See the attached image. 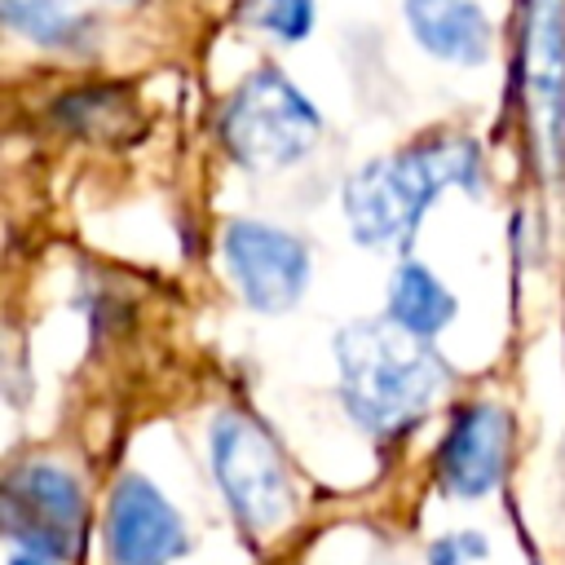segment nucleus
<instances>
[{"label": "nucleus", "instance_id": "nucleus-1", "mask_svg": "<svg viewBox=\"0 0 565 565\" xmlns=\"http://www.w3.org/2000/svg\"><path fill=\"white\" fill-rule=\"evenodd\" d=\"M450 185L472 194L481 190V150L468 137H428L353 168L340 190V207L362 247L388 252L411 247L424 212Z\"/></svg>", "mask_w": 565, "mask_h": 565}, {"label": "nucleus", "instance_id": "nucleus-2", "mask_svg": "<svg viewBox=\"0 0 565 565\" xmlns=\"http://www.w3.org/2000/svg\"><path fill=\"white\" fill-rule=\"evenodd\" d=\"M335 366L349 419L375 437H397L419 424L450 380L433 340H419L388 318L349 322L335 335Z\"/></svg>", "mask_w": 565, "mask_h": 565}, {"label": "nucleus", "instance_id": "nucleus-3", "mask_svg": "<svg viewBox=\"0 0 565 565\" xmlns=\"http://www.w3.org/2000/svg\"><path fill=\"white\" fill-rule=\"evenodd\" d=\"M322 137L318 106L278 71L256 66L221 106V146L247 172H278L300 163Z\"/></svg>", "mask_w": 565, "mask_h": 565}, {"label": "nucleus", "instance_id": "nucleus-4", "mask_svg": "<svg viewBox=\"0 0 565 565\" xmlns=\"http://www.w3.org/2000/svg\"><path fill=\"white\" fill-rule=\"evenodd\" d=\"M212 477L247 534H274L296 516V486L278 441L243 411H221L207 428Z\"/></svg>", "mask_w": 565, "mask_h": 565}, {"label": "nucleus", "instance_id": "nucleus-5", "mask_svg": "<svg viewBox=\"0 0 565 565\" xmlns=\"http://www.w3.org/2000/svg\"><path fill=\"white\" fill-rule=\"evenodd\" d=\"M0 516L18 552L44 556L53 565L79 556L84 534H88V499H84L79 477L49 459H26L9 468Z\"/></svg>", "mask_w": 565, "mask_h": 565}, {"label": "nucleus", "instance_id": "nucleus-6", "mask_svg": "<svg viewBox=\"0 0 565 565\" xmlns=\"http://www.w3.org/2000/svg\"><path fill=\"white\" fill-rule=\"evenodd\" d=\"M221 260L230 269V282L256 313H282L300 300L309 282V252L296 234L234 216L221 230Z\"/></svg>", "mask_w": 565, "mask_h": 565}, {"label": "nucleus", "instance_id": "nucleus-7", "mask_svg": "<svg viewBox=\"0 0 565 565\" xmlns=\"http://www.w3.org/2000/svg\"><path fill=\"white\" fill-rule=\"evenodd\" d=\"M521 84L543 163L556 172L565 159V0H525Z\"/></svg>", "mask_w": 565, "mask_h": 565}, {"label": "nucleus", "instance_id": "nucleus-8", "mask_svg": "<svg viewBox=\"0 0 565 565\" xmlns=\"http://www.w3.org/2000/svg\"><path fill=\"white\" fill-rule=\"evenodd\" d=\"M185 521L168 503V494L141 477L124 472L110 490L102 516V561L106 565H172L185 556Z\"/></svg>", "mask_w": 565, "mask_h": 565}, {"label": "nucleus", "instance_id": "nucleus-9", "mask_svg": "<svg viewBox=\"0 0 565 565\" xmlns=\"http://www.w3.org/2000/svg\"><path fill=\"white\" fill-rule=\"evenodd\" d=\"M512 459V415L494 402H468L455 411L437 446V481L455 499L490 494Z\"/></svg>", "mask_w": 565, "mask_h": 565}, {"label": "nucleus", "instance_id": "nucleus-10", "mask_svg": "<svg viewBox=\"0 0 565 565\" xmlns=\"http://www.w3.org/2000/svg\"><path fill=\"white\" fill-rule=\"evenodd\" d=\"M406 22L419 49L441 62L477 66L490 53V22L477 0H406Z\"/></svg>", "mask_w": 565, "mask_h": 565}, {"label": "nucleus", "instance_id": "nucleus-11", "mask_svg": "<svg viewBox=\"0 0 565 565\" xmlns=\"http://www.w3.org/2000/svg\"><path fill=\"white\" fill-rule=\"evenodd\" d=\"M388 322H397L402 331L419 335V340H433L441 327H450L455 318V296L446 291V282L419 265V260H406L397 265L393 282H388Z\"/></svg>", "mask_w": 565, "mask_h": 565}, {"label": "nucleus", "instance_id": "nucleus-12", "mask_svg": "<svg viewBox=\"0 0 565 565\" xmlns=\"http://www.w3.org/2000/svg\"><path fill=\"white\" fill-rule=\"evenodd\" d=\"M4 18L13 31L44 49H79L93 31V22L66 0H4Z\"/></svg>", "mask_w": 565, "mask_h": 565}, {"label": "nucleus", "instance_id": "nucleus-13", "mask_svg": "<svg viewBox=\"0 0 565 565\" xmlns=\"http://www.w3.org/2000/svg\"><path fill=\"white\" fill-rule=\"evenodd\" d=\"M256 22L274 35V40H305L313 26V0H256Z\"/></svg>", "mask_w": 565, "mask_h": 565}, {"label": "nucleus", "instance_id": "nucleus-14", "mask_svg": "<svg viewBox=\"0 0 565 565\" xmlns=\"http://www.w3.org/2000/svg\"><path fill=\"white\" fill-rule=\"evenodd\" d=\"M481 556H486V539H481L477 530L437 539V543L428 547V565H468V561H481Z\"/></svg>", "mask_w": 565, "mask_h": 565}, {"label": "nucleus", "instance_id": "nucleus-15", "mask_svg": "<svg viewBox=\"0 0 565 565\" xmlns=\"http://www.w3.org/2000/svg\"><path fill=\"white\" fill-rule=\"evenodd\" d=\"M9 565H53V561H44V556H31V552H13V556H9Z\"/></svg>", "mask_w": 565, "mask_h": 565}]
</instances>
